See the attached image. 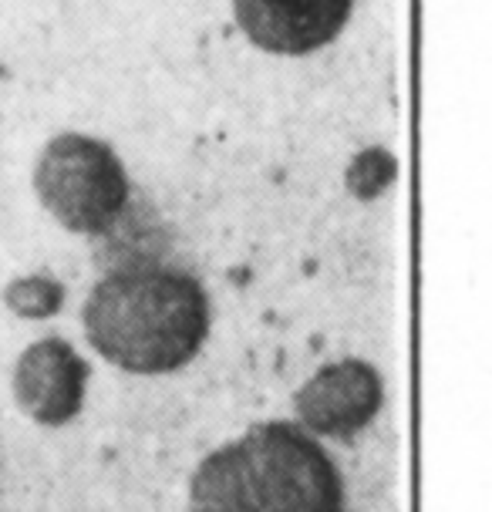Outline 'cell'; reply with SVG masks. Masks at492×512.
Masks as SVG:
<instances>
[{"mask_svg": "<svg viewBox=\"0 0 492 512\" xmlns=\"http://www.w3.org/2000/svg\"><path fill=\"white\" fill-rule=\"evenodd\" d=\"M91 347L129 374H169L203 351L209 297L193 273L135 263L95 283L81 307Z\"/></svg>", "mask_w": 492, "mask_h": 512, "instance_id": "cell-1", "label": "cell"}, {"mask_svg": "<svg viewBox=\"0 0 492 512\" xmlns=\"http://www.w3.org/2000/svg\"><path fill=\"white\" fill-rule=\"evenodd\" d=\"M344 479L304 428L267 422L209 452L189 482V512H344Z\"/></svg>", "mask_w": 492, "mask_h": 512, "instance_id": "cell-2", "label": "cell"}, {"mask_svg": "<svg viewBox=\"0 0 492 512\" xmlns=\"http://www.w3.org/2000/svg\"><path fill=\"white\" fill-rule=\"evenodd\" d=\"M34 192L65 230L102 236L129 209L132 182L108 142L61 132L38 155Z\"/></svg>", "mask_w": 492, "mask_h": 512, "instance_id": "cell-3", "label": "cell"}, {"mask_svg": "<svg viewBox=\"0 0 492 512\" xmlns=\"http://www.w3.org/2000/svg\"><path fill=\"white\" fill-rule=\"evenodd\" d=\"M354 0H233V17L253 48L304 58L337 41Z\"/></svg>", "mask_w": 492, "mask_h": 512, "instance_id": "cell-4", "label": "cell"}, {"mask_svg": "<svg viewBox=\"0 0 492 512\" xmlns=\"http://www.w3.org/2000/svg\"><path fill=\"white\" fill-rule=\"evenodd\" d=\"M385 405V384L368 361L344 358L327 364L297 391L294 411L304 432L324 438H348L375 422Z\"/></svg>", "mask_w": 492, "mask_h": 512, "instance_id": "cell-5", "label": "cell"}, {"mask_svg": "<svg viewBox=\"0 0 492 512\" xmlns=\"http://www.w3.org/2000/svg\"><path fill=\"white\" fill-rule=\"evenodd\" d=\"M14 398L31 422L58 428L78 418L85 405L88 364L61 337L31 344L14 364Z\"/></svg>", "mask_w": 492, "mask_h": 512, "instance_id": "cell-6", "label": "cell"}, {"mask_svg": "<svg viewBox=\"0 0 492 512\" xmlns=\"http://www.w3.org/2000/svg\"><path fill=\"white\" fill-rule=\"evenodd\" d=\"M4 304L14 310L17 317L27 320H48L65 304V287L48 273H34V277H17L7 283Z\"/></svg>", "mask_w": 492, "mask_h": 512, "instance_id": "cell-7", "label": "cell"}]
</instances>
